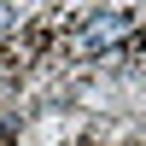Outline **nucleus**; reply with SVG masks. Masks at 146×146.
<instances>
[{"label":"nucleus","mask_w":146,"mask_h":146,"mask_svg":"<svg viewBox=\"0 0 146 146\" xmlns=\"http://www.w3.org/2000/svg\"><path fill=\"white\" fill-rule=\"evenodd\" d=\"M12 23H18V6H12V0H0V35H6Z\"/></svg>","instance_id":"nucleus-2"},{"label":"nucleus","mask_w":146,"mask_h":146,"mask_svg":"<svg viewBox=\"0 0 146 146\" xmlns=\"http://www.w3.org/2000/svg\"><path fill=\"white\" fill-rule=\"evenodd\" d=\"M129 23H135V18H129V12H100V18L88 23V35H82V53H100L105 41H117V35L129 29Z\"/></svg>","instance_id":"nucleus-1"}]
</instances>
